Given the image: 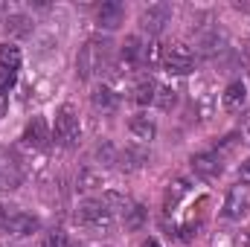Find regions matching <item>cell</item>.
I'll return each instance as SVG.
<instances>
[{
  "label": "cell",
  "mask_w": 250,
  "mask_h": 247,
  "mask_svg": "<svg viewBox=\"0 0 250 247\" xmlns=\"http://www.w3.org/2000/svg\"><path fill=\"white\" fill-rule=\"evenodd\" d=\"M56 143L62 148H73L76 140H79V117H76V108L73 105H62L56 111V131H53Z\"/></svg>",
  "instance_id": "3957f363"
},
{
  "label": "cell",
  "mask_w": 250,
  "mask_h": 247,
  "mask_svg": "<svg viewBox=\"0 0 250 247\" xmlns=\"http://www.w3.org/2000/svg\"><path fill=\"white\" fill-rule=\"evenodd\" d=\"M99 201H102V204H105L111 212H123V215L131 209V206H134V201H131L125 192H117V189H108V192H105Z\"/></svg>",
  "instance_id": "ac0fdd59"
},
{
  "label": "cell",
  "mask_w": 250,
  "mask_h": 247,
  "mask_svg": "<svg viewBox=\"0 0 250 247\" xmlns=\"http://www.w3.org/2000/svg\"><path fill=\"white\" fill-rule=\"evenodd\" d=\"M90 102H93V108H96V111H114V108H117V96H114V90H111V87H105V84L93 87Z\"/></svg>",
  "instance_id": "ffe728a7"
},
{
  "label": "cell",
  "mask_w": 250,
  "mask_h": 247,
  "mask_svg": "<svg viewBox=\"0 0 250 247\" xmlns=\"http://www.w3.org/2000/svg\"><path fill=\"white\" fill-rule=\"evenodd\" d=\"M154 105H157L160 111H172V108L178 105V90H175V87H157Z\"/></svg>",
  "instance_id": "484cf974"
},
{
  "label": "cell",
  "mask_w": 250,
  "mask_h": 247,
  "mask_svg": "<svg viewBox=\"0 0 250 247\" xmlns=\"http://www.w3.org/2000/svg\"><path fill=\"white\" fill-rule=\"evenodd\" d=\"M128 131H131V137L134 140H140V143H151L154 140V134H157V125L151 123L148 117H134L131 123H128Z\"/></svg>",
  "instance_id": "9a60e30c"
},
{
  "label": "cell",
  "mask_w": 250,
  "mask_h": 247,
  "mask_svg": "<svg viewBox=\"0 0 250 247\" xmlns=\"http://www.w3.org/2000/svg\"><path fill=\"white\" fill-rule=\"evenodd\" d=\"M93 154H96V160H99L102 166H114V163L120 160V151H117V145H114L111 140H102Z\"/></svg>",
  "instance_id": "d4e9b609"
},
{
  "label": "cell",
  "mask_w": 250,
  "mask_h": 247,
  "mask_svg": "<svg viewBox=\"0 0 250 247\" xmlns=\"http://www.w3.org/2000/svg\"><path fill=\"white\" fill-rule=\"evenodd\" d=\"M38 218L29 215V212H6V221H3V230L9 236H32L38 233Z\"/></svg>",
  "instance_id": "ba28073f"
},
{
  "label": "cell",
  "mask_w": 250,
  "mask_h": 247,
  "mask_svg": "<svg viewBox=\"0 0 250 247\" xmlns=\"http://www.w3.org/2000/svg\"><path fill=\"white\" fill-rule=\"evenodd\" d=\"M248 212H250V186H245V184L233 186V189L227 192V198H224L221 215H224L227 221H242Z\"/></svg>",
  "instance_id": "277c9868"
},
{
  "label": "cell",
  "mask_w": 250,
  "mask_h": 247,
  "mask_svg": "<svg viewBox=\"0 0 250 247\" xmlns=\"http://www.w3.org/2000/svg\"><path fill=\"white\" fill-rule=\"evenodd\" d=\"M163 67H166L169 73L187 76V73H192V70H195V53L189 50L187 44H172V47H166Z\"/></svg>",
  "instance_id": "5b68a950"
},
{
  "label": "cell",
  "mask_w": 250,
  "mask_h": 247,
  "mask_svg": "<svg viewBox=\"0 0 250 247\" xmlns=\"http://www.w3.org/2000/svg\"><path fill=\"white\" fill-rule=\"evenodd\" d=\"M224 50H227V38H224L218 29L207 32V35L198 41V53H201V59H218Z\"/></svg>",
  "instance_id": "7c38bea8"
},
{
  "label": "cell",
  "mask_w": 250,
  "mask_h": 247,
  "mask_svg": "<svg viewBox=\"0 0 250 247\" xmlns=\"http://www.w3.org/2000/svg\"><path fill=\"white\" fill-rule=\"evenodd\" d=\"M15 82H18V76H15L12 70H3V67H0V93H3V96L15 87Z\"/></svg>",
  "instance_id": "4316f807"
},
{
  "label": "cell",
  "mask_w": 250,
  "mask_h": 247,
  "mask_svg": "<svg viewBox=\"0 0 250 247\" xmlns=\"http://www.w3.org/2000/svg\"><path fill=\"white\" fill-rule=\"evenodd\" d=\"M111 59V41L108 38H90L76 59V76L79 79H90L93 73H102V67H108Z\"/></svg>",
  "instance_id": "6da1fadb"
},
{
  "label": "cell",
  "mask_w": 250,
  "mask_h": 247,
  "mask_svg": "<svg viewBox=\"0 0 250 247\" xmlns=\"http://www.w3.org/2000/svg\"><path fill=\"white\" fill-rule=\"evenodd\" d=\"M192 172L201 175V178H215L221 175V157L215 151H201V154H192Z\"/></svg>",
  "instance_id": "30bf717a"
},
{
  "label": "cell",
  "mask_w": 250,
  "mask_h": 247,
  "mask_svg": "<svg viewBox=\"0 0 250 247\" xmlns=\"http://www.w3.org/2000/svg\"><path fill=\"white\" fill-rule=\"evenodd\" d=\"M236 247H250V230H242L239 236H236V242H233Z\"/></svg>",
  "instance_id": "4dcf8cb0"
},
{
  "label": "cell",
  "mask_w": 250,
  "mask_h": 247,
  "mask_svg": "<svg viewBox=\"0 0 250 247\" xmlns=\"http://www.w3.org/2000/svg\"><path fill=\"white\" fill-rule=\"evenodd\" d=\"M0 67L12 70V73L21 67V50L15 44H0Z\"/></svg>",
  "instance_id": "cb8c5ba5"
},
{
  "label": "cell",
  "mask_w": 250,
  "mask_h": 247,
  "mask_svg": "<svg viewBox=\"0 0 250 247\" xmlns=\"http://www.w3.org/2000/svg\"><path fill=\"white\" fill-rule=\"evenodd\" d=\"M99 186H102V172H96V169H90V166L79 169V175H76V189L90 192V189H99Z\"/></svg>",
  "instance_id": "7402d4cb"
},
{
  "label": "cell",
  "mask_w": 250,
  "mask_h": 247,
  "mask_svg": "<svg viewBox=\"0 0 250 247\" xmlns=\"http://www.w3.org/2000/svg\"><path fill=\"white\" fill-rule=\"evenodd\" d=\"M3 221H6V209L0 206V230H3Z\"/></svg>",
  "instance_id": "e575fe53"
},
{
  "label": "cell",
  "mask_w": 250,
  "mask_h": 247,
  "mask_svg": "<svg viewBox=\"0 0 250 247\" xmlns=\"http://www.w3.org/2000/svg\"><path fill=\"white\" fill-rule=\"evenodd\" d=\"M53 140V134H50V125L44 117H32L29 125H26V131H23V143L29 145V148H47V143Z\"/></svg>",
  "instance_id": "9c48e42d"
},
{
  "label": "cell",
  "mask_w": 250,
  "mask_h": 247,
  "mask_svg": "<svg viewBox=\"0 0 250 247\" xmlns=\"http://www.w3.org/2000/svg\"><path fill=\"white\" fill-rule=\"evenodd\" d=\"M245 102H248V87H245V82H230V84L224 87V93H221V105H224L227 111H242Z\"/></svg>",
  "instance_id": "4fadbf2b"
},
{
  "label": "cell",
  "mask_w": 250,
  "mask_h": 247,
  "mask_svg": "<svg viewBox=\"0 0 250 247\" xmlns=\"http://www.w3.org/2000/svg\"><path fill=\"white\" fill-rule=\"evenodd\" d=\"M239 140H242V134H227V137H224V140H221V143H218V148H215V154H218V157H221V154H224V151H233V148H236V143H239Z\"/></svg>",
  "instance_id": "83f0119b"
},
{
  "label": "cell",
  "mask_w": 250,
  "mask_h": 247,
  "mask_svg": "<svg viewBox=\"0 0 250 247\" xmlns=\"http://www.w3.org/2000/svg\"><path fill=\"white\" fill-rule=\"evenodd\" d=\"M169 18H172L169 3H151L148 9H143V15H140V26H143L148 35H157V32H163V26L169 23Z\"/></svg>",
  "instance_id": "52a82bcc"
},
{
  "label": "cell",
  "mask_w": 250,
  "mask_h": 247,
  "mask_svg": "<svg viewBox=\"0 0 250 247\" xmlns=\"http://www.w3.org/2000/svg\"><path fill=\"white\" fill-rule=\"evenodd\" d=\"M239 178H242V184H245V186H250V160H245V163H242Z\"/></svg>",
  "instance_id": "1f68e13d"
},
{
  "label": "cell",
  "mask_w": 250,
  "mask_h": 247,
  "mask_svg": "<svg viewBox=\"0 0 250 247\" xmlns=\"http://www.w3.org/2000/svg\"><path fill=\"white\" fill-rule=\"evenodd\" d=\"M21 186V157L0 145V189H18Z\"/></svg>",
  "instance_id": "8992f818"
},
{
  "label": "cell",
  "mask_w": 250,
  "mask_h": 247,
  "mask_svg": "<svg viewBox=\"0 0 250 247\" xmlns=\"http://www.w3.org/2000/svg\"><path fill=\"white\" fill-rule=\"evenodd\" d=\"M117 163H120V169H123V172H140V169L148 163V151H146V148H137V145L123 148Z\"/></svg>",
  "instance_id": "5bb4252c"
},
{
  "label": "cell",
  "mask_w": 250,
  "mask_h": 247,
  "mask_svg": "<svg viewBox=\"0 0 250 247\" xmlns=\"http://www.w3.org/2000/svg\"><path fill=\"white\" fill-rule=\"evenodd\" d=\"M236 9H245V12H250V0H245V3H236Z\"/></svg>",
  "instance_id": "836d02e7"
},
{
  "label": "cell",
  "mask_w": 250,
  "mask_h": 247,
  "mask_svg": "<svg viewBox=\"0 0 250 247\" xmlns=\"http://www.w3.org/2000/svg\"><path fill=\"white\" fill-rule=\"evenodd\" d=\"M163 56H166V47H163L160 41H148V44L143 47L140 64H143V67H157V64H163Z\"/></svg>",
  "instance_id": "603a6c76"
},
{
  "label": "cell",
  "mask_w": 250,
  "mask_h": 247,
  "mask_svg": "<svg viewBox=\"0 0 250 247\" xmlns=\"http://www.w3.org/2000/svg\"><path fill=\"white\" fill-rule=\"evenodd\" d=\"M41 247H70V242H67V236H64L62 230H56V233H50V236L44 239Z\"/></svg>",
  "instance_id": "f1b7e54d"
},
{
  "label": "cell",
  "mask_w": 250,
  "mask_h": 247,
  "mask_svg": "<svg viewBox=\"0 0 250 247\" xmlns=\"http://www.w3.org/2000/svg\"><path fill=\"white\" fill-rule=\"evenodd\" d=\"M76 221L87 230H111L114 224V212L102 204V201H82L79 209H76Z\"/></svg>",
  "instance_id": "7a4b0ae2"
},
{
  "label": "cell",
  "mask_w": 250,
  "mask_h": 247,
  "mask_svg": "<svg viewBox=\"0 0 250 247\" xmlns=\"http://www.w3.org/2000/svg\"><path fill=\"white\" fill-rule=\"evenodd\" d=\"M157 82L151 79V76H146V79H140L137 84H134V93H131V99L137 102V105H151L154 102V96H157Z\"/></svg>",
  "instance_id": "2e32d148"
},
{
  "label": "cell",
  "mask_w": 250,
  "mask_h": 247,
  "mask_svg": "<svg viewBox=\"0 0 250 247\" xmlns=\"http://www.w3.org/2000/svg\"><path fill=\"white\" fill-rule=\"evenodd\" d=\"M143 247H160V242L157 239H148V242H143Z\"/></svg>",
  "instance_id": "d6a6232c"
},
{
  "label": "cell",
  "mask_w": 250,
  "mask_h": 247,
  "mask_svg": "<svg viewBox=\"0 0 250 247\" xmlns=\"http://www.w3.org/2000/svg\"><path fill=\"white\" fill-rule=\"evenodd\" d=\"M3 108H6V96L0 93V114H3Z\"/></svg>",
  "instance_id": "d590c367"
},
{
  "label": "cell",
  "mask_w": 250,
  "mask_h": 247,
  "mask_svg": "<svg viewBox=\"0 0 250 247\" xmlns=\"http://www.w3.org/2000/svg\"><path fill=\"white\" fill-rule=\"evenodd\" d=\"M189 192V181L184 178H178V181H172V184L166 186V195H163V209L166 212H175V206L181 204V198Z\"/></svg>",
  "instance_id": "e0dca14e"
},
{
  "label": "cell",
  "mask_w": 250,
  "mask_h": 247,
  "mask_svg": "<svg viewBox=\"0 0 250 247\" xmlns=\"http://www.w3.org/2000/svg\"><path fill=\"white\" fill-rule=\"evenodd\" d=\"M123 221H125V230H143V227L148 224V209H146L143 204H134V206L123 215Z\"/></svg>",
  "instance_id": "44dd1931"
},
{
  "label": "cell",
  "mask_w": 250,
  "mask_h": 247,
  "mask_svg": "<svg viewBox=\"0 0 250 247\" xmlns=\"http://www.w3.org/2000/svg\"><path fill=\"white\" fill-rule=\"evenodd\" d=\"M3 29H6V35H12V38H23V35L32 32V21H29L26 15H9L6 23H3Z\"/></svg>",
  "instance_id": "d6986e66"
},
{
  "label": "cell",
  "mask_w": 250,
  "mask_h": 247,
  "mask_svg": "<svg viewBox=\"0 0 250 247\" xmlns=\"http://www.w3.org/2000/svg\"><path fill=\"white\" fill-rule=\"evenodd\" d=\"M178 233H181V236H178L181 242H192V239H195V233H198V224H192V221H189V224H184Z\"/></svg>",
  "instance_id": "f546056e"
},
{
  "label": "cell",
  "mask_w": 250,
  "mask_h": 247,
  "mask_svg": "<svg viewBox=\"0 0 250 247\" xmlns=\"http://www.w3.org/2000/svg\"><path fill=\"white\" fill-rule=\"evenodd\" d=\"M96 21H99V26H105V29H117V26L125 21V6L120 3V0L102 3L99 12H96Z\"/></svg>",
  "instance_id": "8fae6325"
}]
</instances>
